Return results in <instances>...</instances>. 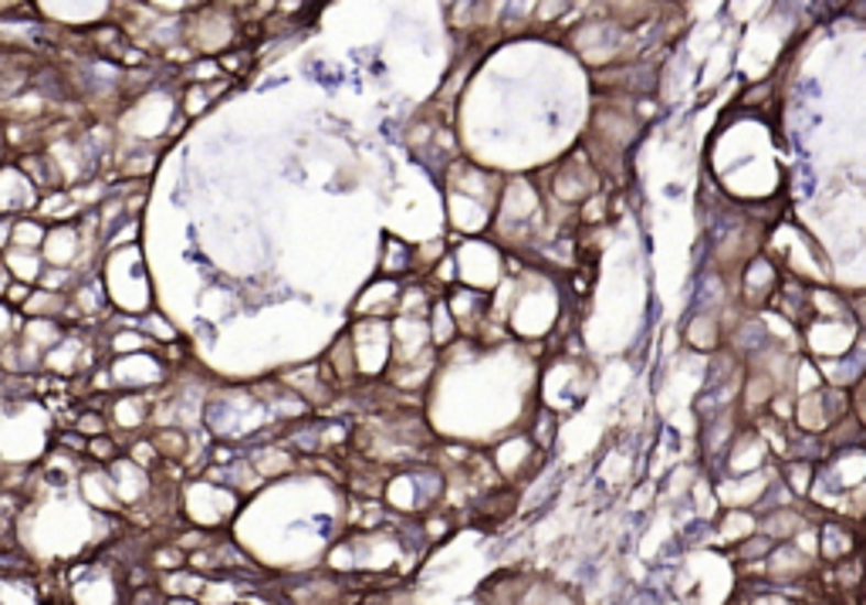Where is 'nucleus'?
Segmentation results:
<instances>
[{
    "mask_svg": "<svg viewBox=\"0 0 866 605\" xmlns=\"http://www.w3.org/2000/svg\"><path fill=\"white\" fill-rule=\"evenodd\" d=\"M28 295H31V285H28V282H14V277H11L8 288H4V301H8L14 311H21V305L28 301Z\"/></svg>",
    "mask_w": 866,
    "mask_h": 605,
    "instance_id": "obj_10",
    "label": "nucleus"
},
{
    "mask_svg": "<svg viewBox=\"0 0 866 605\" xmlns=\"http://www.w3.org/2000/svg\"><path fill=\"white\" fill-rule=\"evenodd\" d=\"M21 8H28V0H0V18L14 14V11H21Z\"/></svg>",
    "mask_w": 866,
    "mask_h": 605,
    "instance_id": "obj_11",
    "label": "nucleus"
},
{
    "mask_svg": "<svg viewBox=\"0 0 866 605\" xmlns=\"http://www.w3.org/2000/svg\"><path fill=\"white\" fill-rule=\"evenodd\" d=\"M0 257H4V267L8 274L14 277V282H28V285H37V277H41V267H44V257L41 251H28V248H4L0 251Z\"/></svg>",
    "mask_w": 866,
    "mask_h": 605,
    "instance_id": "obj_2",
    "label": "nucleus"
},
{
    "mask_svg": "<svg viewBox=\"0 0 866 605\" xmlns=\"http://www.w3.org/2000/svg\"><path fill=\"white\" fill-rule=\"evenodd\" d=\"M44 234H48V223L37 220L34 213H18V217H11V248L41 251Z\"/></svg>",
    "mask_w": 866,
    "mask_h": 605,
    "instance_id": "obj_3",
    "label": "nucleus"
},
{
    "mask_svg": "<svg viewBox=\"0 0 866 605\" xmlns=\"http://www.w3.org/2000/svg\"><path fill=\"white\" fill-rule=\"evenodd\" d=\"M853 551H856V535L846 525H826L823 535H819V554H823L826 562H840V558Z\"/></svg>",
    "mask_w": 866,
    "mask_h": 605,
    "instance_id": "obj_4",
    "label": "nucleus"
},
{
    "mask_svg": "<svg viewBox=\"0 0 866 605\" xmlns=\"http://www.w3.org/2000/svg\"><path fill=\"white\" fill-rule=\"evenodd\" d=\"M72 427L88 440V437H99V433H106L109 430V416H106V409H92V406H85L75 420H72Z\"/></svg>",
    "mask_w": 866,
    "mask_h": 605,
    "instance_id": "obj_7",
    "label": "nucleus"
},
{
    "mask_svg": "<svg viewBox=\"0 0 866 605\" xmlns=\"http://www.w3.org/2000/svg\"><path fill=\"white\" fill-rule=\"evenodd\" d=\"M150 565H153V569H160V572L184 569V565H187V551L173 541V544H166V548H156V551H153V562H150Z\"/></svg>",
    "mask_w": 866,
    "mask_h": 605,
    "instance_id": "obj_9",
    "label": "nucleus"
},
{
    "mask_svg": "<svg viewBox=\"0 0 866 605\" xmlns=\"http://www.w3.org/2000/svg\"><path fill=\"white\" fill-rule=\"evenodd\" d=\"M135 468H143V471H156L160 468V453H156V447H153V440L150 437H135L132 443H129V453H125Z\"/></svg>",
    "mask_w": 866,
    "mask_h": 605,
    "instance_id": "obj_8",
    "label": "nucleus"
},
{
    "mask_svg": "<svg viewBox=\"0 0 866 605\" xmlns=\"http://www.w3.org/2000/svg\"><path fill=\"white\" fill-rule=\"evenodd\" d=\"M782 477H786V487H789L796 497H809V494H812V481H815L812 460H809V457H786Z\"/></svg>",
    "mask_w": 866,
    "mask_h": 605,
    "instance_id": "obj_5",
    "label": "nucleus"
},
{
    "mask_svg": "<svg viewBox=\"0 0 866 605\" xmlns=\"http://www.w3.org/2000/svg\"><path fill=\"white\" fill-rule=\"evenodd\" d=\"M4 271H8V267H4V257H0V274H4Z\"/></svg>",
    "mask_w": 866,
    "mask_h": 605,
    "instance_id": "obj_12",
    "label": "nucleus"
},
{
    "mask_svg": "<svg viewBox=\"0 0 866 605\" xmlns=\"http://www.w3.org/2000/svg\"><path fill=\"white\" fill-rule=\"evenodd\" d=\"M85 457L92 460V463H99V468H109L116 457H122L119 437H112L109 430L99 433V437H88V440H85Z\"/></svg>",
    "mask_w": 866,
    "mask_h": 605,
    "instance_id": "obj_6",
    "label": "nucleus"
},
{
    "mask_svg": "<svg viewBox=\"0 0 866 605\" xmlns=\"http://www.w3.org/2000/svg\"><path fill=\"white\" fill-rule=\"evenodd\" d=\"M109 427H116L119 433H140L143 427L153 424V399L150 396H119L106 406Z\"/></svg>",
    "mask_w": 866,
    "mask_h": 605,
    "instance_id": "obj_1",
    "label": "nucleus"
}]
</instances>
